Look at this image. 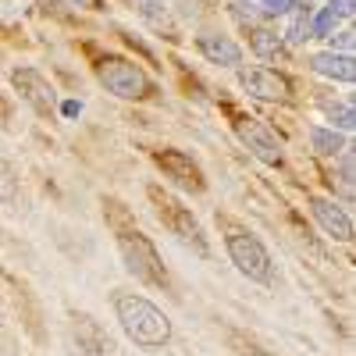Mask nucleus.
Segmentation results:
<instances>
[{
	"label": "nucleus",
	"instance_id": "5",
	"mask_svg": "<svg viewBox=\"0 0 356 356\" xmlns=\"http://www.w3.org/2000/svg\"><path fill=\"white\" fill-rule=\"evenodd\" d=\"M97 75L100 82L107 86V93L122 97V100H146L154 93V82L139 65L125 61V57H104L97 65Z\"/></svg>",
	"mask_w": 356,
	"mask_h": 356
},
{
	"label": "nucleus",
	"instance_id": "6",
	"mask_svg": "<svg viewBox=\"0 0 356 356\" xmlns=\"http://www.w3.org/2000/svg\"><path fill=\"white\" fill-rule=\"evenodd\" d=\"M239 82L250 97L257 100H275V104H289L292 100V86L282 72L275 68H264V65H253V68H243L239 72Z\"/></svg>",
	"mask_w": 356,
	"mask_h": 356
},
{
	"label": "nucleus",
	"instance_id": "22",
	"mask_svg": "<svg viewBox=\"0 0 356 356\" xmlns=\"http://www.w3.org/2000/svg\"><path fill=\"white\" fill-rule=\"evenodd\" d=\"M129 4H136L143 15H154L157 8H164V0H129Z\"/></svg>",
	"mask_w": 356,
	"mask_h": 356
},
{
	"label": "nucleus",
	"instance_id": "9",
	"mask_svg": "<svg viewBox=\"0 0 356 356\" xmlns=\"http://www.w3.org/2000/svg\"><path fill=\"white\" fill-rule=\"evenodd\" d=\"M235 132L243 136V143L253 150V157L257 161H264V164H271V168H278L282 164V146H278V139L267 132L257 118H235Z\"/></svg>",
	"mask_w": 356,
	"mask_h": 356
},
{
	"label": "nucleus",
	"instance_id": "24",
	"mask_svg": "<svg viewBox=\"0 0 356 356\" xmlns=\"http://www.w3.org/2000/svg\"><path fill=\"white\" fill-rule=\"evenodd\" d=\"M11 122V107H8V100L0 97V125H8Z\"/></svg>",
	"mask_w": 356,
	"mask_h": 356
},
{
	"label": "nucleus",
	"instance_id": "23",
	"mask_svg": "<svg viewBox=\"0 0 356 356\" xmlns=\"http://www.w3.org/2000/svg\"><path fill=\"white\" fill-rule=\"evenodd\" d=\"M61 111H65V118H75V114H82V104H79V100H68Z\"/></svg>",
	"mask_w": 356,
	"mask_h": 356
},
{
	"label": "nucleus",
	"instance_id": "12",
	"mask_svg": "<svg viewBox=\"0 0 356 356\" xmlns=\"http://www.w3.org/2000/svg\"><path fill=\"white\" fill-rule=\"evenodd\" d=\"M196 47L211 65H221V68H239L243 65V47L225 40V36H200Z\"/></svg>",
	"mask_w": 356,
	"mask_h": 356
},
{
	"label": "nucleus",
	"instance_id": "8",
	"mask_svg": "<svg viewBox=\"0 0 356 356\" xmlns=\"http://www.w3.org/2000/svg\"><path fill=\"white\" fill-rule=\"evenodd\" d=\"M154 161H157V168L171 178L178 189H189V193H203L207 189L203 171H200V164L189 154H182V150H161Z\"/></svg>",
	"mask_w": 356,
	"mask_h": 356
},
{
	"label": "nucleus",
	"instance_id": "20",
	"mask_svg": "<svg viewBox=\"0 0 356 356\" xmlns=\"http://www.w3.org/2000/svg\"><path fill=\"white\" fill-rule=\"evenodd\" d=\"M260 4H264V11L267 15H292V8H296V0H260Z\"/></svg>",
	"mask_w": 356,
	"mask_h": 356
},
{
	"label": "nucleus",
	"instance_id": "3",
	"mask_svg": "<svg viewBox=\"0 0 356 356\" xmlns=\"http://www.w3.org/2000/svg\"><path fill=\"white\" fill-rule=\"evenodd\" d=\"M146 193H150V200H154V211H157L161 225H164L171 235H178V243L189 246V250H196V257H211L207 235H203L200 221L193 218V211H189V207H186L182 200H175V196H171V193H164L161 186H150Z\"/></svg>",
	"mask_w": 356,
	"mask_h": 356
},
{
	"label": "nucleus",
	"instance_id": "4",
	"mask_svg": "<svg viewBox=\"0 0 356 356\" xmlns=\"http://www.w3.org/2000/svg\"><path fill=\"white\" fill-rule=\"evenodd\" d=\"M225 250H228L232 264L239 267V275H246L250 282H257V285H271V282H275V260H271L267 246L257 239L253 232L228 228V235H225Z\"/></svg>",
	"mask_w": 356,
	"mask_h": 356
},
{
	"label": "nucleus",
	"instance_id": "15",
	"mask_svg": "<svg viewBox=\"0 0 356 356\" xmlns=\"http://www.w3.org/2000/svg\"><path fill=\"white\" fill-rule=\"evenodd\" d=\"M310 143H314V150H317L321 157H339V154H346V139H342L335 129L314 125V129H310Z\"/></svg>",
	"mask_w": 356,
	"mask_h": 356
},
{
	"label": "nucleus",
	"instance_id": "21",
	"mask_svg": "<svg viewBox=\"0 0 356 356\" xmlns=\"http://www.w3.org/2000/svg\"><path fill=\"white\" fill-rule=\"evenodd\" d=\"M342 50V54H353V33H339V40L332 36V50Z\"/></svg>",
	"mask_w": 356,
	"mask_h": 356
},
{
	"label": "nucleus",
	"instance_id": "2",
	"mask_svg": "<svg viewBox=\"0 0 356 356\" xmlns=\"http://www.w3.org/2000/svg\"><path fill=\"white\" fill-rule=\"evenodd\" d=\"M118 253H122V260H125V271L136 275L143 285H157V289L168 285V271L161 264V253L139 228H132V225L118 228Z\"/></svg>",
	"mask_w": 356,
	"mask_h": 356
},
{
	"label": "nucleus",
	"instance_id": "13",
	"mask_svg": "<svg viewBox=\"0 0 356 356\" xmlns=\"http://www.w3.org/2000/svg\"><path fill=\"white\" fill-rule=\"evenodd\" d=\"M310 68H314L317 75H328V79H339V82H353V79H356L353 54H335V50L314 54V57H310Z\"/></svg>",
	"mask_w": 356,
	"mask_h": 356
},
{
	"label": "nucleus",
	"instance_id": "1",
	"mask_svg": "<svg viewBox=\"0 0 356 356\" xmlns=\"http://www.w3.org/2000/svg\"><path fill=\"white\" fill-rule=\"evenodd\" d=\"M114 317L122 324V332L139 346V349H164L171 342V321L168 314L150 303L139 292H114Z\"/></svg>",
	"mask_w": 356,
	"mask_h": 356
},
{
	"label": "nucleus",
	"instance_id": "19",
	"mask_svg": "<svg viewBox=\"0 0 356 356\" xmlns=\"http://www.w3.org/2000/svg\"><path fill=\"white\" fill-rule=\"evenodd\" d=\"M289 40H292V43H307V40H314V36H310V22H307L303 15H296V22H292V29H289Z\"/></svg>",
	"mask_w": 356,
	"mask_h": 356
},
{
	"label": "nucleus",
	"instance_id": "7",
	"mask_svg": "<svg viewBox=\"0 0 356 356\" xmlns=\"http://www.w3.org/2000/svg\"><path fill=\"white\" fill-rule=\"evenodd\" d=\"M11 82L22 93V100L33 107L40 118H50L54 114V86L36 72V68H15L11 72Z\"/></svg>",
	"mask_w": 356,
	"mask_h": 356
},
{
	"label": "nucleus",
	"instance_id": "14",
	"mask_svg": "<svg viewBox=\"0 0 356 356\" xmlns=\"http://www.w3.org/2000/svg\"><path fill=\"white\" fill-rule=\"evenodd\" d=\"M349 15H353V0H332L328 8H321L310 18V36H332V29Z\"/></svg>",
	"mask_w": 356,
	"mask_h": 356
},
{
	"label": "nucleus",
	"instance_id": "16",
	"mask_svg": "<svg viewBox=\"0 0 356 356\" xmlns=\"http://www.w3.org/2000/svg\"><path fill=\"white\" fill-rule=\"evenodd\" d=\"M253 50L264 57V61H285V47L275 33H267V29H257L253 33Z\"/></svg>",
	"mask_w": 356,
	"mask_h": 356
},
{
	"label": "nucleus",
	"instance_id": "18",
	"mask_svg": "<svg viewBox=\"0 0 356 356\" xmlns=\"http://www.w3.org/2000/svg\"><path fill=\"white\" fill-rule=\"evenodd\" d=\"M232 346H235V356H271L267 349H260L257 342H250L243 335H232Z\"/></svg>",
	"mask_w": 356,
	"mask_h": 356
},
{
	"label": "nucleus",
	"instance_id": "17",
	"mask_svg": "<svg viewBox=\"0 0 356 356\" xmlns=\"http://www.w3.org/2000/svg\"><path fill=\"white\" fill-rule=\"evenodd\" d=\"M18 200V171L11 161L0 157V203H15Z\"/></svg>",
	"mask_w": 356,
	"mask_h": 356
},
{
	"label": "nucleus",
	"instance_id": "10",
	"mask_svg": "<svg viewBox=\"0 0 356 356\" xmlns=\"http://www.w3.org/2000/svg\"><path fill=\"white\" fill-rule=\"evenodd\" d=\"M310 214L317 218V225L328 232L332 239H339V243H349V239H353V218L342 211L339 203L321 200V196H310Z\"/></svg>",
	"mask_w": 356,
	"mask_h": 356
},
{
	"label": "nucleus",
	"instance_id": "11",
	"mask_svg": "<svg viewBox=\"0 0 356 356\" xmlns=\"http://www.w3.org/2000/svg\"><path fill=\"white\" fill-rule=\"evenodd\" d=\"M72 332H75L79 349H82L86 356H104V353H111V339H107V332H104L89 314H72Z\"/></svg>",
	"mask_w": 356,
	"mask_h": 356
},
{
	"label": "nucleus",
	"instance_id": "25",
	"mask_svg": "<svg viewBox=\"0 0 356 356\" xmlns=\"http://www.w3.org/2000/svg\"><path fill=\"white\" fill-rule=\"evenodd\" d=\"M72 4H79V8H100V0H72Z\"/></svg>",
	"mask_w": 356,
	"mask_h": 356
}]
</instances>
